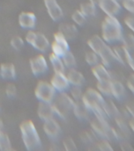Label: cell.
I'll return each mask as SVG.
<instances>
[{
  "label": "cell",
  "instance_id": "6da1fadb",
  "mask_svg": "<svg viewBox=\"0 0 134 151\" xmlns=\"http://www.w3.org/2000/svg\"><path fill=\"white\" fill-rule=\"evenodd\" d=\"M81 101L90 112L96 115V117L105 119L107 116L104 109L105 101L103 94L93 88H89L82 94Z\"/></svg>",
  "mask_w": 134,
  "mask_h": 151
},
{
  "label": "cell",
  "instance_id": "7a4b0ae2",
  "mask_svg": "<svg viewBox=\"0 0 134 151\" xmlns=\"http://www.w3.org/2000/svg\"><path fill=\"white\" fill-rule=\"evenodd\" d=\"M101 30V38L107 43H114L122 40V24L115 16L107 15L102 23Z\"/></svg>",
  "mask_w": 134,
  "mask_h": 151
},
{
  "label": "cell",
  "instance_id": "3957f363",
  "mask_svg": "<svg viewBox=\"0 0 134 151\" xmlns=\"http://www.w3.org/2000/svg\"><path fill=\"white\" fill-rule=\"evenodd\" d=\"M20 131L24 146L27 150H36L41 146V138L33 121L30 120L23 121L20 124Z\"/></svg>",
  "mask_w": 134,
  "mask_h": 151
},
{
  "label": "cell",
  "instance_id": "277c9868",
  "mask_svg": "<svg viewBox=\"0 0 134 151\" xmlns=\"http://www.w3.org/2000/svg\"><path fill=\"white\" fill-rule=\"evenodd\" d=\"M87 43L91 50L98 54L102 64L106 67L110 66L112 61L116 60L113 50L110 49L107 42L99 35L92 36Z\"/></svg>",
  "mask_w": 134,
  "mask_h": 151
},
{
  "label": "cell",
  "instance_id": "5b68a950",
  "mask_svg": "<svg viewBox=\"0 0 134 151\" xmlns=\"http://www.w3.org/2000/svg\"><path fill=\"white\" fill-rule=\"evenodd\" d=\"M75 101L66 91L59 92L52 102L54 113L59 117L66 119L69 113L73 109Z\"/></svg>",
  "mask_w": 134,
  "mask_h": 151
},
{
  "label": "cell",
  "instance_id": "8992f818",
  "mask_svg": "<svg viewBox=\"0 0 134 151\" xmlns=\"http://www.w3.org/2000/svg\"><path fill=\"white\" fill-rule=\"evenodd\" d=\"M56 95V91L51 83L45 80H40L35 88V96L39 101L52 103Z\"/></svg>",
  "mask_w": 134,
  "mask_h": 151
},
{
  "label": "cell",
  "instance_id": "52a82bcc",
  "mask_svg": "<svg viewBox=\"0 0 134 151\" xmlns=\"http://www.w3.org/2000/svg\"><path fill=\"white\" fill-rule=\"evenodd\" d=\"M25 41L40 52H46L50 48V42L44 34L29 30L25 35Z\"/></svg>",
  "mask_w": 134,
  "mask_h": 151
},
{
  "label": "cell",
  "instance_id": "ba28073f",
  "mask_svg": "<svg viewBox=\"0 0 134 151\" xmlns=\"http://www.w3.org/2000/svg\"><path fill=\"white\" fill-rule=\"evenodd\" d=\"M50 49L52 50L51 53L59 57L63 56L70 49L68 39L60 31L54 33L53 41L50 44Z\"/></svg>",
  "mask_w": 134,
  "mask_h": 151
},
{
  "label": "cell",
  "instance_id": "9c48e42d",
  "mask_svg": "<svg viewBox=\"0 0 134 151\" xmlns=\"http://www.w3.org/2000/svg\"><path fill=\"white\" fill-rule=\"evenodd\" d=\"M30 68L34 76H40L47 72L49 68L48 61L43 54H38L30 59Z\"/></svg>",
  "mask_w": 134,
  "mask_h": 151
},
{
  "label": "cell",
  "instance_id": "30bf717a",
  "mask_svg": "<svg viewBox=\"0 0 134 151\" xmlns=\"http://www.w3.org/2000/svg\"><path fill=\"white\" fill-rule=\"evenodd\" d=\"M49 83L56 90V92L66 91L71 87L65 73H54Z\"/></svg>",
  "mask_w": 134,
  "mask_h": 151
},
{
  "label": "cell",
  "instance_id": "8fae6325",
  "mask_svg": "<svg viewBox=\"0 0 134 151\" xmlns=\"http://www.w3.org/2000/svg\"><path fill=\"white\" fill-rule=\"evenodd\" d=\"M99 7L108 16H116L122 10V4L118 0H102Z\"/></svg>",
  "mask_w": 134,
  "mask_h": 151
},
{
  "label": "cell",
  "instance_id": "7c38bea8",
  "mask_svg": "<svg viewBox=\"0 0 134 151\" xmlns=\"http://www.w3.org/2000/svg\"><path fill=\"white\" fill-rule=\"evenodd\" d=\"M44 4L48 15L54 21H57L62 18L63 10L56 0H44Z\"/></svg>",
  "mask_w": 134,
  "mask_h": 151
},
{
  "label": "cell",
  "instance_id": "4fadbf2b",
  "mask_svg": "<svg viewBox=\"0 0 134 151\" xmlns=\"http://www.w3.org/2000/svg\"><path fill=\"white\" fill-rule=\"evenodd\" d=\"M42 129L45 134L51 139H55L61 133V127L59 123L54 118L43 121Z\"/></svg>",
  "mask_w": 134,
  "mask_h": 151
},
{
  "label": "cell",
  "instance_id": "5bb4252c",
  "mask_svg": "<svg viewBox=\"0 0 134 151\" xmlns=\"http://www.w3.org/2000/svg\"><path fill=\"white\" fill-rule=\"evenodd\" d=\"M18 23L24 29H32L36 24V16L32 12H21L18 16Z\"/></svg>",
  "mask_w": 134,
  "mask_h": 151
},
{
  "label": "cell",
  "instance_id": "9a60e30c",
  "mask_svg": "<svg viewBox=\"0 0 134 151\" xmlns=\"http://www.w3.org/2000/svg\"><path fill=\"white\" fill-rule=\"evenodd\" d=\"M37 115L42 121L53 118L55 113L52 103L40 101L37 109Z\"/></svg>",
  "mask_w": 134,
  "mask_h": 151
},
{
  "label": "cell",
  "instance_id": "2e32d148",
  "mask_svg": "<svg viewBox=\"0 0 134 151\" xmlns=\"http://www.w3.org/2000/svg\"><path fill=\"white\" fill-rule=\"evenodd\" d=\"M68 80L72 86H82L85 83V77L82 73L76 70L75 68L68 69V73H66Z\"/></svg>",
  "mask_w": 134,
  "mask_h": 151
},
{
  "label": "cell",
  "instance_id": "e0dca14e",
  "mask_svg": "<svg viewBox=\"0 0 134 151\" xmlns=\"http://www.w3.org/2000/svg\"><path fill=\"white\" fill-rule=\"evenodd\" d=\"M92 73L97 81H108L110 80V75L108 69L103 64H97L93 66Z\"/></svg>",
  "mask_w": 134,
  "mask_h": 151
},
{
  "label": "cell",
  "instance_id": "ac0fdd59",
  "mask_svg": "<svg viewBox=\"0 0 134 151\" xmlns=\"http://www.w3.org/2000/svg\"><path fill=\"white\" fill-rule=\"evenodd\" d=\"M16 72L14 65L11 63H2L0 65V76L4 80H11L16 78Z\"/></svg>",
  "mask_w": 134,
  "mask_h": 151
},
{
  "label": "cell",
  "instance_id": "d6986e66",
  "mask_svg": "<svg viewBox=\"0 0 134 151\" xmlns=\"http://www.w3.org/2000/svg\"><path fill=\"white\" fill-rule=\"evenodd\" d=\"M72 111L75 116L78 120H86L87 118L89 117V110L86 107L84 104L82 103V101L81 100L75 101Z\"/></svg>",
  "mask_w": 134,
  "mask_h": 151
},
{
  "label": "cell",
  "instance_id": "ffe728a7",
  "mask_svg": "<svg viewBox=\"0 0 134 151\" xmlns=\"http://www.w3.org/2000/svg\"><path fill=\"white\" fill-rule=\"evenodd\" d=\"M49 63L51 64L54 73H65L66 67L61 57H59L51 53L49 55Z\"/></svg>",
  "mask_w": 134,
  "mask_h": 151
},
{
  "label": "cell",
  "instance_id": "44dd1931",
  "mask_svg": "<svg viewBox=\"0 0 134 151\" xmlns=\"http://www.w3.org/2000/svg\"><path fill=\"white\" fill-rule=\"evenodd\" d=\"M59 31L65 35L68 40H72L76 37L78 32V29L74 24L64 23L61 24L59 27Z\"/></svg>",
  "mask_w": 134,
  "mask_h": 151
},
{
  "label": "cell",
  "instance_id": "7402d4cb",
  "mask_svg": "<svg viewBox=\"0 0 134 151\" xmlns=\"http://www.w3.org/2000/svg\"><path fill=\"white\" fill-rule=\"evenodd\" d=\"M111 87V95L116 99H122L125 95V89L122 83L118 80L110 81Z\"/></svg>",
  "mask_w": 134,
  "mask_h": 151
},
{
  "label": "cell",
  "instance_id": "603a6c76",
  "mask_svg": "<svg viewBox=\"0 0 134 151\" xmlns=\"http://www.w3.org/2000/svg\"><path fill=\"white\" fill-rule=\"evenodd\" d=\"M80 11L86 17L94 16L96 12V6L90 2H83L80 5Z\"/></svg>",
  "mask_w": 134,
  "mask_h": 151
},
{
  "label": "cell",
  "instance_id": "cb8c5ba5",
  "mask_svg": "<svg viewBox=\"0 0 134 151\" xmlns=\"http://www.w3.org/2000/svg\"><path fill=\"white\" fill-rule=\"evenodd\" d=\"M0 150L1 151H12L11 141L9 135L2 131H0Z\"/></svg>",
  "mask_w": 134,
  "mask_h": 151
},
{
  "label": "cell",
  "instance_id": "d4e9b609",
  "mask_svg": "<svg viewBox=\"0 0 134 151\" xmlns=\"http://www.w3.org/2000/svg\"><path fill=\"white\" fill-rule=\"evenodd\" d=\"M110 81H97L96 83V88L101 94L106 95V96H110L111 95V87H110Z\"/></svg>",
  "mask_w": 134,
  "mask_h": 151
},
{
  "label": "cell",
  "instance_id": "484cf974",
  "mask_svg": "<svg viewBox=\"0 0 134 151\" xmlns=\"http://www.w3.org/2000/svg\"><path fill=\"white\" fill-rule=\"evenodd\" d=\"M61 58L63 60V62L65 67L68 69L75 68V65H76V59L74 56V54L70 50L66 52L65 54L61 57Z\"/></svg>",
  "mask_w": 134,
  "mask_h": 151
},
{
  "label": "cell",
  "instance_id": "4316f807",
  "mask_svg": "<svg viewBox=\"0 0 134 151\" xmlns=\"http://www.w3.org/2000/svg\"><path fill=\"white\" fill-rule=\"evenodd\" d=\"M85 60H86L88 65L91 66H94L99 64L101 58L98 56V54H96L93 50H91V51L87 52L86 54V55H85Z\"/></svg>",
  "mask_w": 134,
  "mask_h": 151
},
{
  "label": "cell",
  "instance_id": "83f0119b",
  "mask_svg": "<svg viewBox=\"0 0 134 151\" xmlns=\"http://www.w3.org/2000/svg\"><path fill=\"white\" fill-rule=\"evenodd\" d=\"M71 19H72L73 22L77 24V25L82 26L86 23V17L85 16L84 14H82V12L80 11V9L75 10L71 15Z\"/></svg>",
  "mask_w": 134,
  "mask_h": 151
},
{
  "label": "cell",
  "instance_id": "f1b7e54d",
  "mask_svg": "<svg viewBox=\"0 0 134 151\" xmlns=\"http://www.w3.org/2000/svg\"><path fill=\"white\" fill-rule=\"evenodd\" d=\"M10 46L14 48L15 50H21L24 46V40H23V38L19 36V35H16L10 40Z\"/></svg>",
  "mask_w": 134,
  "mask_h": 151
},
{
  "label": "cell",
  "instance_id": "f546056e",
  "mask_svg": "<svg viewBox=\"0 0 134 151\" xmlns=\"http://www.w3.org/2000/svg\"><path fill=\"white\" fill-rule=\"evenodd\" d=\"M122 42H123V46L126 48L129 51L134 50V35L128 34L125 37L122 38Z\"/></svg>",
  "mask_w": 134,
  "mask_h": 151
},
{
  "label": "cell",
  "instance_id": "4dcf8cb0",
  "mask_svg": "<svg viewBox=\"0 0 134 151\" xmlns=\"http://www.w3.org/2000/svg\"><path fill=\"white\" fill-rule=\"evenodd\" d=\"M82 91L79 86H72L70 89V95L75 101H80L82 97Z\"/></svg>",
  "mask_w": 134,
  "mask_h": 151
},
{
  "label": "cell",
  "instance_id": "1f68e13d",
  "mask_svg": "<svg viewBox=\"0 0 134 151\" xmlns=\"http://www.w3.org/2000/svg\"><path fill=\"white\" fill-rule=\"evenodd\" d=\"M63 146L64 147V150L67 151H74L77 150V146L75 141L71 137H68L63 139Z\"/></svg>",
  "mask_w": 134,
  "mask_h": 151
},
{
  "label": "cell",
  "instance_id": "d6a6232c",
  "mask_svg": "<svg viewBox=\"0 0 134 151\" xmlns=\"http://www.w3.org/2000/svg\"><path fill=\"white\" fill-rule=\"evenodd\" d=\"M5 91H6V94L8 97L9 98H13V97H15L16 95V93H17V90H16V85L13 83H7V85L6 86V89H5Z\"/></svg>",
  "mask_w": 134,
  "mask_h": 151
},
{
  "label": "cell",
  "instance_id": "836d02e7",
  "mask_svg": "<svg viewBox=\"0 0 134 151\" xmlns=\"http://www.w3.org/2000/svg\"><path fill=\"white\" fill-rule=\"evenodd\" d=\"M122 6L130 14H134V0H122Z\"/></svg>",
  "mask_w": 134,
  "mask_h": 151
},
{
  "label": "cell",
  "instance_id": "e575fe53",
  "mask_svg": "<svg viewBox=\"0 0 134 151\" xmlns=\"http://www.w3.org/2000/svg\"><path fill=\"white\" fill-rule=\"evenodd\" d=\"M125 23L127 25V27L129 28V29L134 32V16H133V15L127 16L125 18Z\"/></svg>",
  "mask_w": 134,
  "mask_h": 151
},
{
  "label": "cell",
  "instance_id": "d590c367",
  "mask_svg": "<svg viewBox=\"0 0 134 151\" xmlns=\"http://www.w3.org/2000/svg\"><path fill=\"white\" fill-rule=\"evenodd\" d=\"M99 145V149L101 150H112L113 149L111 148V146H110V144L108 142V141H106V140H103V141L101 142L100 143L98 144Z\"/></svg>",
  "mask_w": 134,
  "mask_h": 151
},
{
  "label": "cell",
  "instance_id": "8d00e7d4",
  "mask_svg": "<svg viewBox=\"0 0 134 151\" xmlns=\"http://www.w3.org/2000/svg\"><path fill=\"white\" fill-rule=\"evenodd\" d=\"M81 138H82V140H83V141L85 142H91L92 141V136L91 134H90V133H89L88 132H84L83 133H82V136H81Z\"/></svg>",
  "mask_w": 134,
  "mask_h": 151
},
{
  "label": "cell",
  "instance_id": "74e56055",
  "mask_svg": "<svg viewBox=\"0 0 134 151\" xmlns=\"http://www.w3.org/2000/svg\"><path fill=\"white\" fill-rule=\"evenodd\" d=\"M89 2H90L91 3L94 4L96 6H99V5L101 4V2H102V0H89Z\"/></svg>",
  "mask_w": 134,
  "mask_h": 151
},
{
  "label": "cell",
  "instance_id": "f35d334b",
  "mask_svg": "<svg viewBox=\"0 0 134 151\" xmlns=\"http://www.w3.org/2000/svg\"><path fill=\"white\" fill-rule=\"evenodd\" d=\"M2 128H3V122L2 119L0 118V131H2Z\"/></svg>",
  "mask_w": 134,
  "mask_h": 151
},
{
  "label": "cell",
  "instance_id": "ab89813d",
  "mask_svg": "<svg viewBox=\"0 0 134 151\" xmlns=\"http://www.w3.org/2000/svg\"><path fill=\"white\" fill-rule=\"evenodd\" d=\"M129 124H130V126H131V128L133 130V132H134V120H132V121H130Z\"/></svg>",
  "mask_w": 134,
  "mask_h": 151
},
{
  "label": "cell",
  "instance_id": "60d3db41",
  "mask_svg": "<svg viewBox=\"0 0 134 151\" xmlns=\"http://www.w3.org/2000/svg\"><path fill=\"white\" fill-rule=\"evenodd\" d=\"M118 1H119V2H120V1H122V0H118Z\"/></svg>",
  "mask_w": 134,
  "mask_h": 151
}]
</instances>
